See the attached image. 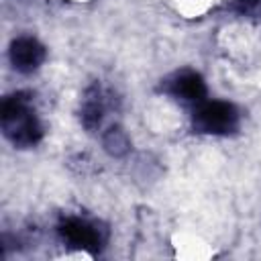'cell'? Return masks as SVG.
<instances>
[{"mask_svg":"<svg viewBox=\"0 0 261 261\" xmlns=\"http://www.w3.org/2000/svg\"><path fill=\"white\" fill-rule=\"evenodd\" d=\"M2 128L4 135L16 145V147H31L35 145L43 130L41 124L37 120V116L31 112L29 108V98H24V94H14L8 96L2 102Z\"/></svg>","mask_w":261,"mask_h":261,"instance_id":"6da1fadb","label":"cell"},{"mask_svg":"<svg viewBox=\"0 0 261 261\" xmlns=\"http://www.w3.org/2000/svg\"><path fill=\"white\" fill-rule=\"evenodd\" d=\"M239 4L243 10H249V12L261 10V0H239Z\"/></svg>","mask_w":261,"mask_h":261,"instance_id":"ba28073f","label":"cell"},{"mask_svg":"<svg viewBox=\"0 0 261 261\" xmlns=\"http://www.w3.org/2000/svg\"><path fill=\"white\" fill-rule=\"evenodd\" d=\"M59 232L69 243H73L77 247H84V249H98V245H100V239H98L96 230L80 218H67L65 222H61Z\"/></svg>","mask_w":261,"mask_h":261,"instance_id":"277c9868","label":"cell"},{"mask_svg":"<svg viewBox=\"0 0 261 261\" xmlns=\"http://www.w3.org/2000/svg\"><path fill=\"white\" fill-rule=\"evenodd\" d=\"M104 147L110 155H124L128 151V139L124 135V130L120 128H110L104 135Z\"/></svg>","mask_w":261,"mask_h":261,"instance_id":"8992f818","label":"cell"},{"mask_svg":"<svg viewBox=\"0 0 261 261\" xmlns=\"http://www.w3.org/2000/svg\"><path fill=\"white\" fill-rule=\"evenodd\" d=\"M237 110L228 102L212 100L202 104L196 114H194V126L200 133H212V135H222L228 133L237 126Z\"/></svg>","mask_w":261,"mask_h":261,"instance_id":"7a4b0ae2","label":"cell"},{"mask_svg":"<svg viewBox=\"0 0 261 261\" xmlns=\"http://www.w3.org/2000/svg\"><path fill=\"white\" fill-rule=\"evenodd\" d=\"M10 59L18 71L29 73L43 63L45 49L39 41L31 39V37H20L10 45Z\"/></svg>","mask_w":261,"mask_h":261,"instance_id":"3957f363","label":"cell"},{"mask_svg":"<svg viewBox=\"0 0 261 261\" xmlns=\"http://www.w3.org/2000/svg\"><path fill=\"white\" fill-rule=\"evenodd\" d=\"M82 122L88 130L96 128L100 122H102V104L100 100L96 98H88L84 102V108H82Z\"/></svg>","mask_w":261,"mask_h":261,"instance_id":"52a82bcc","label":"cell"},{"mask_svg":"<svg viewBox=\"0 0 261 261\" xmlns=\"http://www.w3.org/2000/svg\"><path fill=\"white\" fill-rule=\"evenodd\" d=\"M171 90H173L175 96H179L184 100H202L204 94H206V84L198 73L186 71V73L175 77Z\"/></svg>","mask_w":261,"mask_h":261,"instance_id":"5b68a950","label":"cell"}]
</instances>
